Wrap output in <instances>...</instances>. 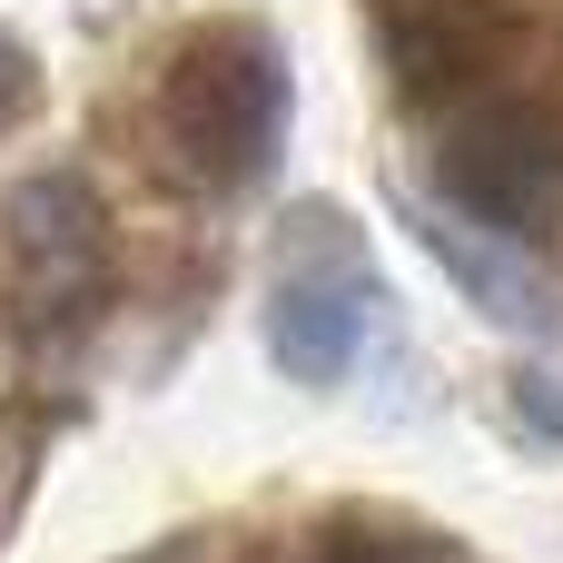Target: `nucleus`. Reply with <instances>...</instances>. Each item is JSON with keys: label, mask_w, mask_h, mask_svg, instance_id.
I'll list each match as a JSON object with an SVG mask.
<instances>
[{"label": "nucleus", "mask_w": 563, "mask_h": 563, "mask_svg": "<svg viewBox=\"0 0 563 563\" xmlns=\"http://www.w3.org/2000/svg\"><path fill=\"white\" fill-rule=\"evenodd\" d=\"M158 139L198 188H257L287 139V49L257 20H208L158 69Z\"/></svg>", "instance_id": "f257e3e1"}, {"label": "nucleus", "mask_w": 563, "mask_h": 563, "mask_svg": "<svg viewBox=\"0 0 563 563\" xmlns=\"http://www.w3.org/2000/svg\"><path fill=\"white\" fill-rule=\"evenodd\" d=\"M426 178L455 208V228L534 247L563 218V119L544 99H475V109L435 119Z\"/></svg>", "instance_id": "f03ea898"}, {"label": "nucleus", "mask_w": 563, "mask_h": 563, "mask_svg": "<svg viewBox=\"0 0 563 563\" xmlns=\"http://www.w3.org/2000/svg\"><path fill=\"white\" fill-rule=\"evenodd\" d=\"M376 10V49H386V79L406 109L426 119H455L485 99V79L505 69V0H366Z\"/></svg>", "instance_id": "7ed1b4c3"}, {"label": "nucleus", "mask_w": 563, "mask_h": 563, "mask_svg": "<svg viewBox=\"0 0 563 563\" xmlns=\"http://www.w3.org/2000/svg\"><path fill=\"white\" fill-rule=\"evenodd\" d=\"M0 247L30 287V307H89L109 267V208L79 168H30L0 198Z\"/></svg>", "instance_id": "20e7f679"}, {"label": "nucleus", "mask_w": 563, "mask_h": 563, "mask_svg": "<svg viewBox=\"0 0 563 563\" xmlns=\"http://www.w3.org/2000/svg\"><path fill=\"white\" fill-rule=\"evenodd\" d=\"M366 317H376V287L356 257L336 267H287L277 297H267V356L297 376V386H336L366 346Z\"/></svg>", "instance_id": "39448f33"}, {"label": "nucleus", "mask_w": 563, "mask_h": 563, "mask_svg": "<svg viewBox=\"0 0 563 563\" xmlns=\"http://www.w3.org/2000/svg\"><path fill=\"white\" fill-rule=\"evenodd\" d=\"M426 228V247L465 277V297L485 307V317H505V327H554V297L525 277V257H515V238H485V228H445V218H416Z\"/></svg>", "instance_id": "423d86ee"}, {"label": "nucleus", "mask_w": 563, "mask_h": 563, "mask_svg": "<svg viewBox=\"0 0 563 563\" xmlns=\"http://www.w3.org/2000/svg\"><path fill=\"white\" fill-rule=\"evenodd\" d=\"M505 406H515L525 445H544V455H563V366H554V356H525V366L505 376Z\"/></svg>", "instance_id": "0eeeda50"}, {"label": "nucleus", "mask_w": 563, "mask_h": 563, "mask_svg": "<svg viewBox=\"0 0 563 563\" xmlns=\"http://www.w3.org/2000/svg\"><path fill=\"white\" fill-rule=\"evenodd\" d=\"M327 563H465V554H445L435 534H406V525L356 515V525H336V534H327Z\"/></svg>", "instance_id": "6e6552de"}, {"label": "nucleus", "mask_w": 563, "mask_h": 563, "mask_svg": "<svg viewBox=\"0 0 563 563\" xmlns=\"http://www.w3.org/2000/svg\"><path fill=\"white\" fill-rule=\"evenodd\" d=\"M30 109H40V49H30V40L0 20V139H10Z\"/></svg>", "instance_id": "1a4fd4ad"}, {"label": "nucleus", "mask_w": 563, "mask_h": 563, "mask_svg": "<svg viewBox=\"0 0 563 563\" xmlns=\"http://www.w3.org/2000/svg\"><path fill=\"white\" fill-rule=\"evenodd\" d=\"M139 563H198V544L178 534V544H148V554H139Z\"/></svg>", "instance_id": "9d476101"}]
</instances>
